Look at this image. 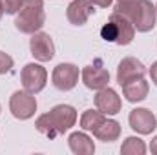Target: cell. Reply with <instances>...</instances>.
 <instances>
[{
    "mask_svg": "<svg viewBox=\"0 0 157 155\" xmlns=\"http://www.w3.org/2000/svg\"><path fill=\"white\" fill-rule=\"evenodd\" d=\"M101 37L106 40V42H117V31H115V26L112 20H108L102 28H101Z\"/></svg>",
    "mask_w": 157,
    "mask_h": 155,
    "instance_id": "ffe728a7",
    "label": "cell"
},
{
    "mask_svg": "<svg viewBox=\"0 0 157 155\" xmlns=\"http://www.w3.org/2000/svg\"><path fill=\"white\" fill-rule=\"evenodd\" d=\"M155 11H157V6H155Z\"/></svg>",
    "mask_w": 157,
    "mask_h": 155,
    "instance_id": "4316f807",
    "label": "cell"
},
{
    "mask_svg": "<svg viewBox=\"0 0 157 155\" xmlns=\"http://www.w3.org/2000/svg\"><path fill=\"white\" fill-rule=\"evenodd\" d=\"M9 112L11 115L18 120H28L35 115L37 112V99H35V93H29V91H15L11 97H9Z\"/></svg>",
    "mask_w": 157,
    "mask_h": 155,
    "instance_id": "277c9868",
    "label": "cell"
},
{
    "mask_svg": "<svg viewBox=\"0 0 157 155\" xmlns=\"http://www.w3.org/2000/svg\"><path fill=\"white\" fill-rule=\"evenodd\" d=\"M46 24V13H44V0H24L20 11L15 18V28L20 33L33 35L40 31Z\"/></svg>",
    "mask_w": 157,
    "mask_h": 155,
    "instance_id": "3957f363",
    "label": "cell"
},
{
    "mask_svg": "<svg viewBox=\"0 0 157 155\" xmlns=\"http://www.w3.org/2000/svg\"><path fill=\"white\" fill-rule=\"evenodd\" d=\"M68 146L73 153L77 155H93L95 153V144L91 141V137L84 131H75L70 135L68 139Z\"/></svg>",
    "mask_w": 157,
    "mask_h": 155,
    "instance_id": "9a60e30c",
    "label": "cell"
},
{
    "mask_svg": "<svg viewBox=\"0 0 157 155\" xmlns=\"http://www.w3.org/2000/svg\"><path fill=\"white\" fill-rule=\"evenodd\" d=\"M95 108L104 113V115H117L122 108V102H121V97L115 89H112L110 86L102 88L97 91L95 95Z\"/></svg>",
    "mask_w": 157,
    "mask_h": 155,
    "instance_id": "8fae6325",
    "label": "cell"
},
{
    "mask_svg": "<svg viewBox=\"0 0 157 155\" xmlns=\"http://www.w3.org/2000/svg\"><path fill=\"white\" fill-rule=\"evenodd\" d=\"M93 13L95 6L91 0H73L66 9V17L73 26H84Z\"/></svg>",
    "mask_w": 157,
    "mask_h": 155,
    "instance_id": "7c38bea8",
    "label": "cell"
},
{
    "mask_svg": "<svg viewBox=\"0 0 157 155\" xmlns=\"http://www.w3.org/2000/svg\"><path fill=\"white\" fill-rule=\"evenodd\" d=\"M80 77H82V82L88 89H95V91L106 88L108 82H110V73L104 68L101 59H95L93 64L84 66L82 71H80Z\"/></svg>",
    "mask_w": 157,
    "mask_h": 155,
    "instance_id": "5b68a950",
    "label": "cell"
},
{
    "mask_svg": "<svg viewBox=\"0 0 157 155\" xmlns=\"http://www.w3.org/2000/svg\"><path fill=\"white\" fill-rule=\"evenodd\" d=\"M117 2H130V0H117Z\"/></svg>",
    "mask_w": 157,
    "mask_h": 155,
    "instance_id": "484cf974",
    "label": "cell"
},
{
    "mask_svg": "<svg viewBox=\"0 0 157 155\" xmlns=\"http://www.w3.org/2000/svg\"><path fill=\"white\" fill-rule=\"evenodd\" d=\"M106 119L104 113H101L99 110H86L82 117H80V128L84 130V131H90V133H93L101 124H102V120Z\"/></svg>",
    "mask_w": 157,
    "mask_h": 155,
    "instance_id": "e0dca14e",
    "label": "cell"
},
{
    "mask_svg": "<svg viewBox=\"0 0 157 155\" xmlns=\"http://www.w3.org/2000/svg\"><path fill=\"white\" fill-rule=\"evenodd\" d=\"M20 80H22V86H24L26 91H29V93H40L46 88L48 71H46L44 66L35 64V62H29V64H26L22 68Z\"/></svg>",
    "mask_w": 157,
    "mask_h": 155,
    "instance_id": "8992f818",
    "label": "cell"
},
{
    "mask_svg": "<svg viewBox=\"0 0 157 155\" xmlns=\"http://www.w3.org/2000/svg\"><path fill=\"white\" fill-rule=\"evenodd\" d=\"M29 49H31V55L39 62H49L55 57L53 39L49 37V33H44V31H37V33L31 35V39H29Z\"/></svg>",
    "mask_w": 157,
    "mask_h": 155,
    "instance_id": "ba28073f",
    "label": "cell"
},
{
    "mask_svg": "<svg viewBox=\"0 0 157 155\" xmlns=\"http://www.w3.org/2000/svg\"><path fill=\"white\" fill-rule=\"evenodd\" d=\"M78 68L75 64H70V62H62L59 64L55 70H53V75H51V80H53V86L60 91H70L73 89L78 84Z\"/></svg>",
    "mask_w": 157,
    "mask_h": 155,
    "instance_id": "52a82bcc",
    "label": "cell"
},
{
    "mask_svg": "<svg viewBox=\"0 0 157 155\" xmlns=\"http://www.w3.org/2000/svg\"><path fill=\"white\" fill-rule=\"evenodd\" d=\"M121 88H122V95L128 102H141L148 97V91H150V86L144 78L130 80V82L122 84Z\"/></svg>",
    "mask_w": 157,
    "mask_h": 155,
    "instance_id": "5bb4252c",
    "label": "cell"
},
{
    "mask_svg": "<svg viewBox=\"0 0 157 155\" xmlns=\"http://www.w3.org/2000/svg\"><path fill=\"white\" fill-rule=\"evenodd\" d=\"M130 128L139 135H150L157 128V117L148 108H135L128 115Z\"/></svg>",
    "mask_w": 157,
    "mask_h": 155,
    "instance_id": "9c48e42d",
    "label": "cell"
},
{
    "mask_svg": "<svg viewBox=\"0 0 157 155\" xmlns=\"http://www.w3.org/2000/svg\"><path fill=\"white\" fill-rule=\"evenodd\" d=\"M93 135L102 142H113L121 137V124L113 119H104L102 124L93 131Z\"/></svg>",
    "mask_w": 157,
    "mask_h": 155,
    "instance_id": "2e32d148",
    "label": "cell"
},
{
    "mask_svg": "<svg viewBox=\"0 0 157 155\" xmlns=\"http://www.w3.org/2000/svg\"><path fill=\"white\" fill-rule=\"evenodd\" d=\"M93 2V6H99V7H108V6H112V2L113 0H91Z\"/></svg>",
    "mask_w": 157,
    "mask_h": 155,
    "instance_id": "603a6c76",
    "label": "cell"
},
{
    "mask_svg": "<svg viewBox=\"0 0 157 155\" xmlns=\"http://www.w3.org/2000/svg\"><path fill=\"white\" fill-rule=\"evenodd\" d=\"M148 73H150V77H152V82L157 86V60L152 64V68H150V71H148Z\"/></svg>",
    "mask_w": 157,
    "mask_h": 155,
    "instance_id": "7402d4cb",
    "label": "cell"
},
{
    "mask_svg": "<svg viewBox=\"0 0 157 155\" xmlns=\"http://www.w3.org/2000/svg\"><path fill=\"white\" fill-rule=\"evenodd\" d=\"M77 122V110L70 104H57L35 120V128L48 139H55L71 130Z\"/></svg>",
    "mask_w": 157,
    "mask_h": 155,
    "instance_id": "6da1fadb",
    "label": "cell"
},
{
    "mask_svg": "<svg viewBox=\"0 0 157 155\" xmlns=\"http://www.w3.org/2000/svg\"><path fill=\"white\" fill-rule=\"evenodd\" d=\"M150 152L154 155H157V135L152 139V142H150Z\"/></svg>",
    "mask_w": 157,
    "mask_h": 155,
    "instance_id": "cb8c5ba5",
    "label": "cell"
},
{
    "mask_svg": "<svg viewBox=\"0 0 157 155\" xmlns=\"http://www.w3.org/2000/svg\"><path fill=\"white\" fill-rule=\"evenodd\" d=\"M110 20L113 22L115 31H117V42H115L117 46H128L132 40L135 39V28H133V24L126 17L117 15V13H112Z\"/></svg>",
    "mask_w": 157,
    "mask_h": 155,
    "instance_id": "4fadbf2b",
    "label": "cell"
},
{
    "mask_svg": "<svg viewBox=\"0 0 157 155\" xmlns=\"http://www.w3.org/2000/svg\"><path fill=\"white\" fill-rule=\"evenodd\" d=\"M121 153L122 155H143V153H146V144L139 137H126L122 146H121Z\"/></svg>",
    "mask_w": 157,
    "mask_h": 155,
    "instance_id": "ac0fdd59",
    "label": "cell"
},
{
    "mask_svg": "<svg viewBox=\"0 0 157 155\" xmlns=\"http://www.w3.org/2000/svg\"><path fill=\"white\" fill-rule=\"evenodd\" d=\"M2 15H4V11H2V7H0V18H2Z\"/></svg>",
    "mask_w": 157,
    "mask_h": 155,
    "instance_id": "d4e9b609",
    "label": "cell"
},
{
    "mask_svg": "<svg viewBox=\"0 0 157 155\" xmlns=\"http://www.w3.org/2000/svg\"><path fill=\"white\" fill-rule=\"evenodd\" d=\"M24 0H0V7L6 15H17L22 7Z\"/></svg>",
    "mask_w": 157,
    "mask_h": 155,
    "instance_id": "d6986e66",
    "label": "cell"
},
{
    "mask_svg": "<svg viewBox=\"0 0 157 155\" xmlns=\"http://www.w3.org/2000/svg\"><path fill=\"white\" fill-rule=\"evenodd\" d=\"M13 57H9L7 53H4V51H0V75H6L7 71H11V68H13Z\"/></svg>",
    "mask_w": 157,
    "mask_h": 155,
    "instance_id": "44dd1931",
    "label": "cell"
},
{
    "mask_svg": "<svg viewBox=\"0 0 157 155\" xmlns=\"http://www.w3.org/2000/svg\"><path fill=\"white\" fill-rule=\"evenodd\" d=\"M146 68L141 60H137L135 57H124L121 62H119L117 68V82L122 86L130 80H135V78H144L146 75Z\"/></svg>",
    "mask_w": 157,
    "mask_h": 155,
    "instance_id": "30bf717a",
    "label": "cell"
},
{
    "mask_svg": "<svg viewBox=\"0 0 157 155\" xmlns=\"http://www.w3.org/2000/svg\"><path fill=\"white\" fill-rule=\"evenodd\" d=\"M113 13L126 17L135 31L148 33L155 28V6L150 0H130V2H117L113 7Z\"/></svg>",
    "mask_w": 157,
    "mask_h": 155,
    "instance_id": "7a4b0ae2",
    "label": "cell"
}]
</instances>
